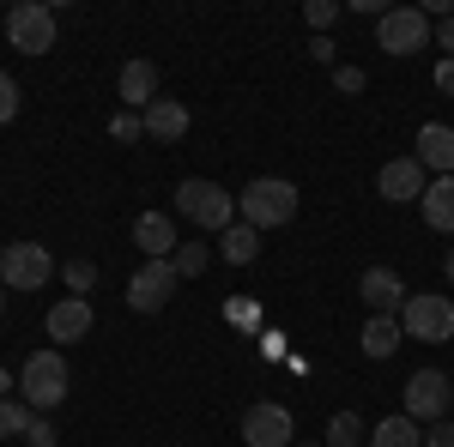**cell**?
<instances>
[{"instance_id":"obj_1","label":"cell","mask_w":454,"mask_h":447,"mask_svg":"<svg viewBox=\"0 0 454 447\" xmlns=\"http://www.w3.org/2000/svg\"><path fill=\"white\" fill-rule=\"evenodd\" d=\"M237 218L254 224V230H279L297 218V188L285 175H254L243 194H237Z\"/></svg>"},{"instance_id":"obj_2","label":"cell","mask_w":454,"mask_h":447,"mask_svg":"<svg viewBox=\"0 0 454 447\" xmlns=\"http://www.w3.org/2000/svg\"><path fill=\"white\" fill-rule=\"evenodd\" d=\"M176 212L194 218L207 236H224V230L237 224V200H231L218 181H207V175H188V181L176 188Z\"/></svg>"},{"instance_id":"obj_3","label":"cell","mask_w":454,"mask_h":447,"mask_svg":"<svg viewBox=\"0 0 454 447\" xmlns=\"http://www.w3.org/2000/svg\"><path fill=\"white\" fill-rule=\"evenodd\" d=\"M19 399H25L36 417L55 412V405L67 399V357H61V351H36V357H25V375H19Z\"/></svg>"},{"instance_id":"obj_4","label":"cell","mask_w":454,"mask_h":447,"mask_svg":"<svg viewBox=\"0 0 454 447\" xmlns=\"http://www.w3.org/2000/svg\"><path fill=\"white\" fill-rule=\"evenodd\" d=\"M400 327H406V339L449 344V339H454V303L442 297V290H419V297H406V309H400Z\"/></svg>"},{"instance_id":"obj_5","label":"cell","mask_w":454,"mask_h":447,"mask_svg":"<svg viewBox=\"0 0 454 447\" xmlns=\"http://www.w3.org/2000/svg\"><path fill=\"white\" fill-rule=\"evenodd\" d=\"M430 36H436V25L424 19L419 6H387L382 19H376V42H382V55H419V49H430Z\"/></svg>"},{"instance_id":"obj_6","label":"cell","mask_w":454,"mask_h":447,"mask_svg":"<svg viewBox=\"0 0 454 447\" xmlns=\"http://www.w3.org/2000/svg\"><path fill=\"white\" fill-rule=\"evenodd\" d=\"M55 278V260L43 242H6L0 248V284L6 290H43Z\"/></svg>"},{"instance_id":"obj_7","label":"cell","mask_w":454,"mask_h":447,"mask_svg":"<svg viewBox=\"0 0 454 447\" xmlns=\"http://www.w3.org/2000/svg\"><path fill=\"white\" fill-rule=\"evenodd\" d=\"M6 42H12L19 55H49V49H55V6H43V0L12 6V12H6Z\"/></svg>"},{"instance_id":"obj_8","label":"cell","mask_w":454,"mask_h":447,"mask_svg":"<svg viewBox=\"0 0 454 447\" xmlns=\"http://www.w3.org/2000/svg\"><path fill=\"white\" fill-rule=\"evenodd\" d=\"M176 284H182V273H176L170 260H145L140 273L128 278V309L158 314V309H164V303L176 297Z\"/></svg>"},{"instance_id":"obj_9","label":"cell","mask_w":454,"mask_h":447,"mask_svg":"<svg viewBox=\"0 0 454 447\" xmlns=\"http://www.w3.org/2000/svg\"><path fill=\"white\" fill-rule=\"evenodd\" d=\"M454 387L442 369H419V375L406 381V417L412 423H442V412H449Z\"/></svg>"},{"instance_id":"obj_10","label":"cell","mask_w":454,"mask_h":447,"mask_svg":"<svg viewBox=\"0 0 454 447\" xmlns=\"http://www.w3.org/2000/svg\"><path fill=\"white\" fill-rule=\"evenodd\" d=\"M424 175L430 170H424L419 158H387L382 175H376V194H382V200H400V206H406V200H424V188H430Z\"/></svg>"},{"instance_id":"obj_11","label":"cell","mask_w":454,"mask_h":447,"mask_svg":"<svg viewBox=\"0 0 454 447\" xmlns=\"http://www.w3.org/2000/svg\"><path fill=\"white\" fill-rule=\"evenodd\" d=\"M243 447H291V412L285 405H248L243 412Z\"/></svg>"},{"instance_id":"obj_12","label":"cell","mask_w":454,"mask_h":447,"mask_svg":"<svg viewBox=\"0 0 454 447\" xmlns=\"http://www.w3.org/2000/svg\"><path fill=\"white\" fill-rule=\"evenodd\" d=\"M357 297H364L370 314H400L406 309V284H400V273H387V266H370V273L357 278Z\"/></svg>"},{"instance_id":"obj_13","label":"cell","mask_w":454,"mask_h":447,"mask_svg":"<svg viewBox=\"0 0 454 447\" xmlns=\"http://www.w3.org/2000/svg\"><path fill=\"white\" fill-rule=\"evenodd\" d=\"M134 242H140L145 260H170L176 248H182V242H176V218H170V212H140V218H134Z\"/></svg>"},{"instance_id":"obj_14","label":"cell","mask_w":454,"mask_h":447,"mask_svg":"<svg viewBox=\"0 0 454 447\" xmlns=\"http://www.w3.org/2000/svg\"><path fill=\"white\" fill-rule=\"evenodd\" d=\"M115 91H121V109L145 115V109L158 104V67H152V61H128V67H121V85H115Z\"/></svg>"},{"instance_id":"obj_15","label":"cell","mask_w":454,"mask_h":447,"mask_svg":"<svg viewBox=\"0 0 454 447\" xmlns=\"http://www.w3.org/2000/svg\"><path fill=\"white\" fill-rule=\"evenodd\" d=\"M419 158L424 170H436V175H454V127H442V121H424L419 127Z\"/></svg>"},{"instance_id":"obj_16","label":"cell","mask_w":454,"mask_h":447,"mask_svg":"<svg viewBox=\"0 0 454 447\" xmlns=\"http://www.w3.org/2000/svg\"><path fill=\"white\" fill-rule=\"evenodd\" d=\"M91 320H98V314H91V303L67 297V303H55V309H49V339H55V344L85 339V333H91Z\"/></svg>"},{"instance_id":"obj_17","label":"cell","mask_w":454,"mask_h":447,"mask_svg":"<svg viewBox=\"0 0 454 447\" xmlns=\"http://www.w3.org/2000/svg\"><path fill=\"white\" fill-rule=\"evenodd\" d=\"M400 339H406V327H400V314H370L364 320V333H357V344H364V357H394L400 351Z\"/></svg>"},{"instance_id":"obj_18","label":"cell","mask_w":454,"mask_h":447,"mask_svg":"<svg viewBox=\"0 0 454 447\" xmlns=\"http://www.w3.org/2000/svg\"><path fill=\"white\" fill-rule=\"evenodd\" d=\"M424 224H430V230H449L454 236V175H436V181H430V188H424Z\"/></svg>"},{"instance_id":"obj_19","label":"cell","mask_w":454,"mask_h":447,"mask_svg":"<svg viewBox=\"0 0 454 447\" xmlns=\"http://www.w3.org/2000/svg\"><path fill=\"white\" fill-rule=\"evenodd\" d=\"M145 134L152 139H182L188 134V109L176 104V97H158V104L145 109Z\"/></svg>"},{"instance_id":"obj_20","label":"cell","mask_w":454,"mask_h":447,"mask_svg":"<svg viewBox=\"0 0 454 447\" xmlns=\"http://www.w3.org/2000/svg\"><path fill=\"white\" fill-rule=\"evenodd\" d=\"M370 447H424V429L406 412H394V417H382V423L370 429Z\"/></svg>"},{"instance_id":"obj_21","label":"cell","mask_w":454,"mask_h":447,"mask_svg":"<svg viewBox=\"0 0 454 447\" xmlns=\"http://www.w3.org/2000/svg\"><path fill=\"white\" fill-rule=\"evenodd\" d=\"M218 254H224V260H231V266H248V260H254V254H261V230H254V224H243V218H237V224H231V230H224V236H218Z\"/></svg>"},{"instance_id":"obj_22","label":"cell","mask_w":454,"mask_h":447,"mask_svg":"<svg viewBox=\"0 0 454 447\" xmlns=\"http://www.w3.org/2000/svg\"><path fill=\"white\" fill-rule=\"evenodd\" d=\"M357 435H370V429L357 423V412H340L333 423H327V442L321 447H357Z\"/></svg>"},{"instance_id":"obj_23","label":"cell","mask_w":454,"mask_h":447,"mask_svg":"<svg viewBox=\"0 0 454 447\" xmlns=\"http://www.w3.org/2000/svg\"><path fill=\"white\" fill-rule=\"evenodd\" d=\"M31 405H25V399H0V435H25V429H31Z\"/></svg>"},{"instance_id":"obj_24","label":"cell","mask_w":454,"mask_h":447,"mask_svg":"<svg viewBox=\"0 0 454 447\" xmlns=\"http://www.w3.org/2000/svg\"><path fill=\"white\" fill-rule=\"evenodd\" d=\"M109 134H115V145H134V139H145V115L115 109V115H109Z\"/></svg>"},{"instance_id":"obj_25","label":"cell","mask_w":454,"mask_h":447,"mask_svg":"<svg viewBox=\"0 0 454 447\" xmlns=\"http://www.w3.org/2000/svg\"><path fill=\"white\" fill-rule=\"evenodd\" d=\"M170 266L182 278H194V273H207V242H182V248H176L170 254Z\"/></svg>"},{"instance_id":"obj_26","label":"cell","mask_w":454,"mask_h":447,"mask_svg":"<svg viewBox=\"0 0 454 447\" xmlns=\"http://www.w3.org/2000/svg\"><path fill=\"white\" fill-rule=\"evenodd\" d=\"M303 19H309V31H327V25L340 19V0H309V6H303Z\"/></svg>"},{"instance_id":"obj_27","label":"cell","mask_w":454,"mask_h":447,"mask_svg":"<svg viewBox=\"0 0 454 447\" xmlns=\"http://www.w3.org/2000/svg\"><path fill=\"white\" fill-rule=\"evenodd\" d=\"M19 115V85H12V73H0V127Z\"/></svg>"},{"instance_id":"obj_28","label":"cell","mask_w":454,"mask_h":447,"mask_svg":"<svg viewBox=\"0 0 454 447\" xmlns=\"http://www.w3.org/2000/svg\"><path fill=\"white\" fill-rule=\"evenodd\" d=\"M67 284L73 290H91V284H98V266H91V260H67Z\"/></svg>"},{"instance_id":"obj_29","label":"cell","mask_w":454,"mask_h":447,"mask_svg":"<svg viewBox=\"0 0 454 447\" xmlns=\"http://www.w3.org/2000/svg\"><path fill=\"white\" fill-rule=\"evenodd\" d=\"M25 442H31V447H55L61 435H55V423H49V417H31V429H25Z\"/></svg>"},{"instance_id":"obj_30","label":"cell","mask_w":454,"mask_h":447,"mask_svg":"<svg viewBox=\"0 0 454 447\" xmlns=\"http://www.w3.org/2000/svg\"><path fill=\"white\" fill-rule=\"evenodd\" d=\"M333 85H340V91H364L370 73H364V67H333Z\"/></svg>"},{"instance_id":"obj_31","label":"cell","mask_w":454,"mask_h":447,"mask_svg":"<svg viewBox=\"0 0 454 447\" xmlns=\"http://www.w3.org/2000/svg\"><path fill=\"white\" fill-rule=\"evenodd\" d=\"M424 447H454V423L449 417H442L436 429H424Z\"/></svg>"},{"instance_id":"obj_32","label":"cell","mask_w":454,"mask_h":447,"mask_svg":"<svg viewBox=\"0 0 454 447\" xmlns=\"http://www.w3.org/2000/svg\"><path fill=\"white\" fill-rule=\"evenodd\" d=\"M436 49H449V61H454V12L436 25Z\"/></svg>"},{"instance_id":"obj_33","label":"cell","mask_w":454,"mask_h":447,"mask_svg":"<svg viewBox=\"0 0 454 447\" xmlns=\"http://www.w3.org/2000/svg\"><path fill=\"white\" fill-rule=\"evenodd\" d=\"M436 85H442V91L454 97V61H442V67H436Z\"/></svg>"},{"instance_id":"obj_34","label":"cell","mask_w":454,"mask_h":447,"mask_svg":"<svg viewBox=\"0 0 454 447\" xmlns=\"http://www.w3.org/2000/svg\"><path fill=\"white\" fill-rule=\"evenodd\" d=\"M12 387H19V381H12L6 369H0V399H12Z\"/></svg>"},{"instance_id":"obj_35","label":"cell","mask_w":454,"mask_h":447,"mask_svg":"<svg viewBox=\"0 0 454 447\" xmlns=\"http://www.w3.org/2000/svg\"><path fill=\"white\" fill-rule=\"evenodd\" d=\"M0 314H6V284H0Z\"/></svg>"},{"instance_id":"obj_36","label":"cell","mask_w":454,"mask_h":447,"mask_svg":"<svg viewBox=\"0 0 454 447\" xmlns=\"http://www.w3.org/2000/svg\"><path fill=\"white\" fill-rule=\"evenodd\" d=\"M449 284H454V254H449Z\"/></svg>"},{"instance_id":"obj_37","label":"cell","mask_w":454,"mask_h":447,"mask_svg":"<svg viewBox=\"0 0 454 447\" xmlns=\"http://www.w3.org/2000/svg\"><path fill=\"white\" fill-rule=\"evenodd\" d=\"M291 447H315V442H291Z\"/></svg>"}]
</instances>
